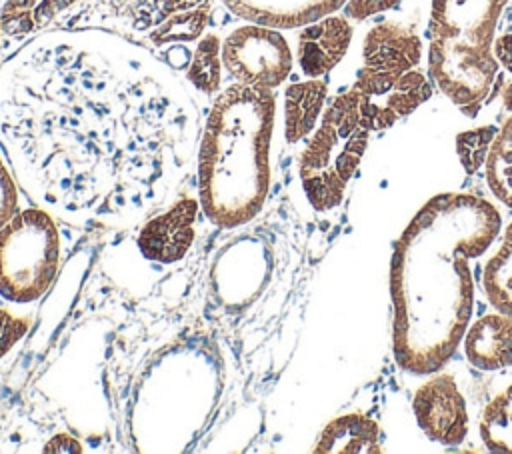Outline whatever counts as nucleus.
<instances>
[{"label": "nucleus", "mask_w": 512, "mask_h": 454, "mask_svg": "<svg viewBox=\"0 0 512 454\" xmlns=\"http://www.w3.org/2000/svg\"><path fill=\"white\" fill-rule=\"evenodd\" d=\"M188 82L104 28L36 34L0 64V150L18 188L74 228H118L158 210L200 140Z\"/></svg>", "instance_id": "obj_1"}, {"label": "nucleus", "mask_w": 512, "mask_h": 454, "mask_svg": "<svg viewBox=\"0 0 512 454\" xmlns=\"http://www.w3.org/2000/svg\"><path fill=\"white\" fill-rule=\"evenodd\" d=\"M500 232V212L464 192L428 200L396 242L390 268L392 338L400 368L440 370L470 324L474 282L470 262Z\"/></svg>", "instance_id": "obj_2"}, {"label": "nucleus", "mask_w": 512, "mask_h": 454, "mask_svg": "<svg viewBox=\"0 0 512 454\" xmlns=\"http://www.w3.org/2000/svg\"><path fill=\"white\" fill-rule=\"evenodd\" d=\"M274 120L270 88L232 82L216 94L196 150L198 204L212 224L238 228L262 210Z\"/></svg>", "instance_id": "obj_3"}, {"label": "nucleus", "mask_w": 512, "mask_h": 454, "mask_svg": "<svg viewBox=\"0 0 512 454\" xmlns=\"http://www.w3.org/2000/svg\"><path fill=\"white\" fill-rule=\"evenodd\" d=\"M508 0H432L428 72L440 92L474 118L490 96L498 62L494 32Z\"/></svg>", "instance_id": "obj_4"}, {"label": "nucleus", "mask_w": 512, "mask_h": 454, "mask_svg": "<svg viewBox=\"0 0 512 454\" xmlns=\"http://www.w3.org/2000/svg\"><path fill=\"white\" fill-rule=\"evenodd\" d=\"M216 398V366L200 348L168 352L134 398L132 430L140 450L178 452L202 428Z\"/></svg>", "instance_id": "obj_5"}, {"label": "nucleus", "mask_w": 512, "mask_h": 454, "mask_svg": "<svg viewBox=\"0 0 512 454\" xmlns=\"http://www.w3.org/2000/svg\"><path fill=\"white\" fill-rule=\"evenodd\" d=\"M362 68L352 84L362 124L374 132L390 128L432 96V82L418 68L420 36L400 22H380L362 44Z\"/></svg>", "instance_id": "obj_6"}, {"label": "nucleus", "mask_w": 512, "mask_h": 454, "mask_svg": "<svg viewBox=\"0 0 512 454\" xmlns=\"http://www.w3.org/2000/svg\"><path fill=\"white\" fill-rule=\"evenodd\" d=\"M370 130L362 124L358 98L350 90L338 94L322 112L298 162L304 194L314 210L338 206L360 166Z\"/></svg>", "instance_id": "obj_7"}, {"label": "nucleus", "mask_w": 512, "mask_h": 454, "mask_svg": "<svg viewBox=\"0 0 512 454\" xmlns=\"http://www.w3.org/2000/svg\"><path fill=\"white\" fill-rule=\"evenodd\" d=\"M62 240L56 218L38 208H18L0 226V296L12 304L36 302L56 278Z\"/></svg>", "instance_id": "obj_8"}, {"label": "nucleus", "mask_w": 512, "mask_h": 454, "mask_svg": "<svg viewBox=\"0 0 512 454\" xmlns=\"http://www.w3.org/2000/svg\"><path fill=\"white\" fill-rule=\"evenodd\" d=\"M222 66L234 82L270 88L280 86L294 64L288 40L278 28L246 22L222 40Z\"/></svg>", "instance_id": "obj_9"}, {"label": "nucleus", "mask_w": 512, "mask_h": 454, "mask_svg": "<svg viewBox=\"0 0 512 454\" xmlns=\"http://www.w3.org/2000/svg\"><path fill=\"white\" fill-rule=\"evenodd\" d=\"M422 432L440 444L456 446L468 434V410L452 374H434L418 386L412 400Z\"/></svg>", "instance_id": "obj_10"}, {"label": "nucleus", "mask_w": 512, "mask_h": 454, "mask_svg": "<svg viewBox=\"0 0 512 454\" xmlns=\"http://www.w3.org/2000/svg\"><path fill=\"white\" fill-rule=\"evenodd\" d=\"M198 210V202L180 200L170 210L150 218L138 236L140 252L160 264L180 260L194 240Z\"/></svg>", "instance_id": "obj_11"}, {"label": "nucleus", "mask_w": 512, "mask_h": 454, "mask_svg": "<svg viewBox=\"0 0 512 454\" xmlns=\"http://www.w3.org/2000/svg\"><path fill=\"white\" fill-rule=\"evenodd\" d=\"M350 42V18L334 14L322 16L300 26L296 40V62L308 78H320L344 58Z\"/></svg>", "instance_id": "obj_12"}, {"label": "nucleus", "mask_w": 512, "mask_h": 454, "mask_svg": "<svg viewBox=\"0 0 512 454\" xmlns=\"http://www.w3.org/2000/svg\"><path fill=\"white\" fill-rule=\"evenodd\" d=\"M232 14L246 22L278 30L300 28L346 6L348 0H220Z\"/></svg>", "instance_id": "obj_13"}, {"label": "nucleus", "mask_w": 512, "mask_h": 454, "mask_svg": "<svg viewBox=\"0 0 512 454\" xmlns=\"http://www.w3.org/2000/svg\"><path fill=\"white\" fill-rule=\"evenodd\" d=\"M464 352L480 370L512 366V314L496 310L478 318L464 334Z\"/></svg>", "instance_id": "obj_14"}, {"label": "nucleus", "mask_w": 512, "mask_h": 454, "mask_svg": "<svg viewBox=\"0 0 512 454\" xmlns=\"http://www.w3.org/2000/svg\"><path fill=\"white\" fill-rule=\"evenodd\" d=\"M314 452H344V454H380V428L360 412H350L328 422L318 436Z\"/></svg>", "instance_id": "obj_15"}, {"label": "nucleus", "mask_w": 512, "mask_h": 454, "mask_svg": "<svg viewBox=\"0 0 512 454\" xmlns=\"http://www.w3.org/2000/svg\"><path fill=\"white\" fill-rule=\"evenodd\" d=\"M328 84L320 78L294 82L284 90V138L294 144L306 138L322 114Z\"/></svg>", "instance_id": "obj_16"}, {"label": "nucleus", "mask_w": 512, "mask_h": 454, "mask_svg": "<svg viewBox=\"0 0 512 454\" xmlns=\"http://www.w3.org/2000/svg\"><path fill=\"white\" fill-rule=\"evenodd\" d=\"M78 2L82 0H6L0 8L2 34L18 38L40 32Z\"/></svg>", "instance_id": "obj_17"}, {"label": "nucleus", "mask_w": 512, "mask_h": 454, "mask_svg": "<svg viewBox=\"0 0 512 454\" xmlns=\"http://www.w3.org/2000/svg\"><path fill=\"white\" fill-rule=\"evenodd\" d=\"M486 180L492 194L512 208V114L498 128L488 150Z\"/></svg>", "instance_id": "obj_18"}, {"label": "nucleus", "mask_w": 512, "mask_h": 454, "mask_svg": "<svg viewBox=\"0 0 512 454\" xmlns=\"http://www.w3.org/2000/svg\"><path fill=\"white\" fill-rule=\"evenodd\" d=\"M484 290L490 304L512 314V224L506 228L496 254L484 268Z\"/></svg>", "instance_id": "obj_19"}, {"label": "nucleus", "mask_w": 512, "mask_h": 454, "mask_svg": "<svg viewBox=\"0 0 512 454\" xmlns=\"http://www.w3.org/2000/svg\"><path fill=\"white\" fill-rule=\"evenodd\" d=\"M222 40L216 34H204L186 68V82L206 96L220 92L222 74Z\"/></svg>", "instance_id": "obj_20"}, {"label": "nucleus", "mask_w": 512, "mask_h": 454, "mask_svg": "<svg viewBox=\"0 0 512 454\" xmlns=\"http://www.w3.org/2000/svg\"><path fill=\"white\" fill-rule=\"evenodd\" d=\"M480 436L492 452H512V384L496 394L480 418Z\"/></svg>", "instance_id": "obj_21"}, {"label": "nucleus", "mask_w": 512, "mask_h": 454, "mask_svg": "<svg viewBox=\"0 0 512 454\" xmlns=\"http://www.w3.org/2000/svg\"><path fill=\"white\" fill-rule=\"evenodd\" d=\"M496 132L498 130L494 126H480V128L460 132L456 136V152H458L460 164L468 174H476L480 166L486 164V156Z\"/></svg>", "instance_id": "obj_22"}, {"label": "nucleus", "mask_w": 512, "mask_h": 454, "mask_svg": "<svg viewBox=\"0 0 512 454\" xmlns=\"http://www.w3.org/2000/svg\"><path fill=\"white\" fill-rule=\"evenodd\" d=\"M492 52L498 66L502 68V74H496L490 94H498L504 102V108L512 112V32L498 36L494 40Z\"/></svg>", "instance_id": "obj_23"}, {"label": "nucleus", "mask_w": 512, "mask_h": 454, "mask_svg": "<svg viewBox=\"0 0 512 454\" xmlns=\"http://www.w3.org/2000/svg\"><path fill=\"white\" fill-rule=\"evenodd\" d=\"M20 194L4 152H0V226L18 210Z\"/></svg>", "instance_id": "obj_24"}, {"label": "nucleus", "mask_w": 512, "mask_h": 454, "mask_svg": "<svg viewBox=\"0 0 512 454\" xmlns=\"http://www.w3.org/2000/svg\"><path fill=\"white\" fill-rule=\"evenodd\" d=\"M28 330V318L22 314H10L0 310V358L24 336Z\"/></svg>", "instance_id": "obj_25"}, {"label": "nucleus", "mask_w": 512, "mask_h": 454, "mask_svg": "<svg viewBox=\"0 0 512 454\" xmlns=\"http://www.w3.org/2000/svg\"><path fill=\"white\" fill-rule=\"evenodd\" d=\"M398 4V0H348L344 6V16L352 20H366Z\"/></svg>", "instance_id": "obj_26"}, {"label": "nucleus", "mask_w": 512, "mask_h": 454, "mask_svg": "<svg viewBox=\"0 0 512 454\" xmlns=\"http://www.w3.org/2000/svg\"><path fill=\"white\" fill-rule=\"evenodd\" d=\"M0 36H2V22H0Z\"/></svg>", "instance_id": "obj_27"}]
</instances>
